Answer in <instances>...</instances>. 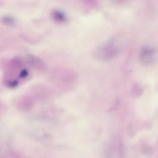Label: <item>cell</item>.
Here are the masks:
<instances>
[{
	"label": "cell",
	"mask_w": 158,
	"mask_h": 158,
	"mask_svg": "<svg viewBox=\"0 0 158 158\" xmlns=\"http://www.w3.org/2000/svg\"><path fill=\"white\" fill-rule=\"evenodd\" d=\"M124 47L123 40L119 37H112L98 46L94 50L93 56L102 61L110 60L119 54Z\"/></svg>",
	"instance_id": "1"
},
{
	"label": "cell",
	"mask_w": 158,
	"mask_h": 158,
	"mask_svg": "<svg viewBox=\"0 0 158 158\" xmlns=\"http://www.w3.org/2000/svg\"><path fill=\"white\" fill-rule=\"evenodd\" d=\"M133 94L136 96H140L143 93L141 89L137 85H135L133 86L132 89Z\"/></svg>",
	"instance_id": "5"
},
{
	"label": "cell",
	"mask_w": 158,
	"mask_h": 158,
	"mask_svg": "<svg viewBox=\"0 0 158 158\" xmlns=\"http://www.w3.org/2000/svg\"><path fill=\"white\" fill-rule=\"evenodd\" d=\"M54 21L58 23H62L66 21V17L63 12L59 10L54 11L52 14Z\"/></svg>",
	"instance_id": "3"
},
{
	"label": "cell",
	"mask_w": 158,
	"mask_h": 158,
	"mask_svg": "<svg viewBox=\"0 0 158 158\" xmlns=\"http://www.w3.org/2000/svg\"><path fill=\"white\" fill-rule=\"evenodd\" d=\"M2 106H1V104L0 103V111L1 110V109H2Z\"/></svg>",
	"instance_id": "7"
},
{
	"label": "cell",
	"mask_w": 158,
	"mask_h": 158,
	"mask_svg": "<svg viewBox=\"0 0 158 158\" xmlns=\"http://www.w3.org/2000/svg\"><path fill=\"white\" fill-rule=\"evenodd\" d=\"M157 58V51L155 48L145 46L140 49L139 59L141 64L145 66L152 65L156 62Z\"/></svg>",
	"instance_id": "2"
},
{
	"label": "cell",
	"mask_w": 158,
	"mask_h": 158,
	"mask_svg": "<svg viewBox=\"0 0 158 158\" xmlns=\"http://www.w3.org/2000/svg\"><path fill=\"white\" fill-rule=\"evenodd\" d=\"M1 20L3 23L7 25L12 24L15 22L14 18L9 16L3 17L1 19Z\"/></svg>",
	"instance_id": "4"
},
{
	"label": "cell",
	"mask_w": 158,
	"mask_h": 158,
	"mask_svg": "<svg viewBox=\"0 0 158 158\" xmlns=\"http://www.w3.org/2000/svg\"><path fill=\"white\" fill-rule=\"evenodd\" d=\"M114 1H116L117 2H123L124 1L126 0H113Z\"/></svg>",
	"instance_id": "6"
}]
</instances>
